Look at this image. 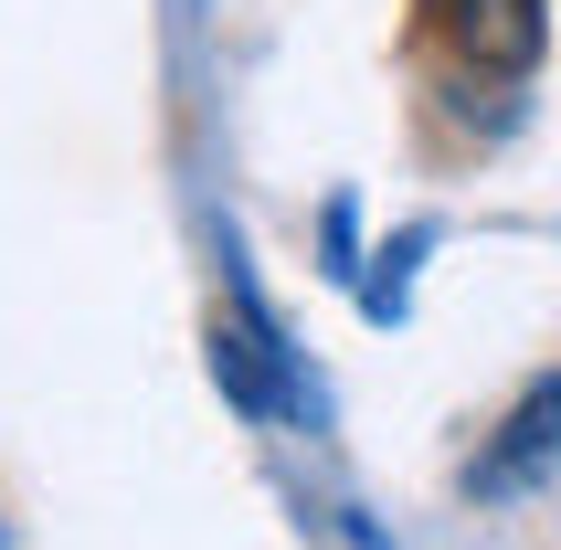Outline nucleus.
I'll use <instances>...</instances> for the list:
<instances>
[{
	"label": "nucleus",
	"instance_id": "1",
	"mask_svg": "<svg viewBox=\"0 0 561 550\" xmlns=\"http://www.w3.org/2000/svg\"><path fill=\"white\" fill-rule=\"evenodd\" d=\"M213 381H222V402H233V413H254V424H286V413H308V381H297V360H286V339L265 329L254 286H244V307L213 329Z\"/></svg>",
	"mask_w": 561,
	"mask_h": 550
},
{
	"label": "nucleus",
	"instance_id": "2",
	"mask_svg": "<svg viewBox=\"0 0 561 550\" xmlns=\"http://www.w3.org/2000/svg\"><path fill=\"white\" fill-rule=\"evenodd\" d=\"M551 466H561V370H540L530 392L508 402L499 445L467 466V488H477V497H519V488H540Z\"/></svg>",
	"mask_w": 561,
	"mask_h": 550
},
{
	"label": "nucleus",
	"instance_id": "3",
	"mask_svg": "<svg viewBox=\"0 0 561 550\" xmlns=\"http://www.w3.org/2000/svg\"><path fill=\"white\" fill-rule=\"evenodd\" d=\"M435 22L477 75H530L540 43H551V11L540 0H435Z\"/></svg>",
	"mask_w": 561,
	"mask_h": 550
},
{
	"label": "nucleus",
	"instance_id": "4",
	"mask_svg": "<svg viewBox=\"0 0 561 550\" xmlns=\"http://www.w3.org/2000/svg\"><path fill=\"white\" fill-rule=\"evenodd\" d=\"M424 254H435V222H413V233H392V244L371 254L381 275H360V318H371V329H392L413 307V265H424Z\"/></svg>",
	"mask_w": 561,
	"mask_h": 550
},
{
	"label": "nucleus",
	"instance_id": "5",
	"mask_svg": "<svg viewBox=\"0 0 561 550\" xmlns=\"http://www.w3.org/2000/svg\"><path fill=\"white\" fill-rule=\"evenodd\" d=\"M318 244H329V275H340V286L360 275V213H350V191L329 202V222H318Z\"/></svg>",
	"mask_w": 561,
	"mask_h": 550
}]
</instances>
